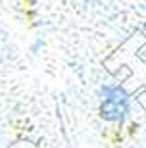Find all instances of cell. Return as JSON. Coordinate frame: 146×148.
I'll return each instance as SVG.
<instances>
[{"label":"cell","mask_w":146,"mask_h":148,"mask_svg":"<svg viewBox=\"0 0 146 148\" xmlns=\"http://www.w3.org/2000/svg\"><path fill=\"white\" fill-rule=\"evenodd\" d=\"M129 110V100L121 87H108L102 88V106L100 115L108 121H123Z\"/></svg>","instance_id":"6da1fadb"},{"label":"cell","mask_w":146,"mask_h":148,"mask_svg":"<svg viewBox=\"0 0 146 148\" xmlns=\"http://www.w3.org/2000/svg\"><path fill=\"white\" fill-rule=\"evenodd\" d=\"M85 2H88V4H96L98 0H85Z\"/></svg>","instance_id":"7a4b0ae2"}]
</instances>
